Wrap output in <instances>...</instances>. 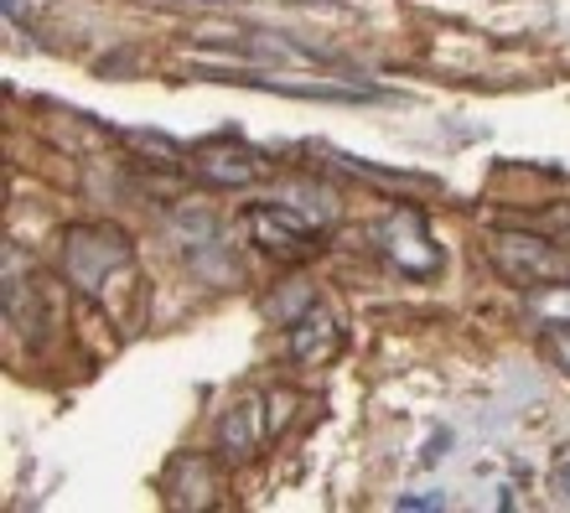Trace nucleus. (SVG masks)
<instances>
[{"label": "nucleus", "instance_id": "f257e3e1", "mask_svg": "<svg viewBox=\"0 0 570 513\" xmlns=\"http://www.w3.org/2000/svg\"><path fill=\"white\" fill-rule=\"evenodd\" d=\"M58 255L68 286L99 302L105 312L115 306V290L136 286V249L115 224H73L58 239Z\"/></svg>", "mask_w": 570, "mask_h": 513}, {"label": "nucleus", "instance_id": "f03ea898", "mask_svg": "<svg viewBox=\"0 0 570 513\" xmlns=\"http://www.w3.org/2000/svg\"><path fill=\"white\" fill-rule=\"evenodd\" d=\"M488 255H493L498 275L519 290H534V286H550L566 275V249L550 244L544 234H529V228H493L488 239Z\"/></svg>", "mask_w": 570, "mask_h": 513}, {"label": "nucleus", "instance_id": "7ed1b4c3", "mask_svg": "<svg viewBox=\"0 0 570 513\" xmlns=\"http://www.w3.org/2000/svg\"><path fill=\"white\" fill-rule=\"evenodd\" d=\"M244 234L275 259H306L322 249V228L291 203H249L244 208Z\"/></svg>", "mask_w": 570, "mask_h": 513}, {"label": "nucleus", "instance_id": "20e7f679", "mask_svg": "<svg viewBox=\"0 0 570 513\" xmlns=\"http://www.w3.org/2000/svg\"><path fill=\"white\" fill-rule=\"evenodd\" d=\"M379 249H384V259H390L405 280H431V275H441V265H446V255H441V244H435L421 208H394L390 218H384V228H379Z\"/></svg>", "mask_w": 570, "mask_h": 513}, {"label": "nucleus", "instance_id": "39448f33", "mask_svg": "<svg viewBox=\"0 0 570 513\" xmlns=\"http://www.w3.org/2000/svg\"><path fill=\"white\" fill-rule=\"evenodd\" d=\"M193 171L208 187H255L265 177V156L255 146H244L239 136H213V140H197L193 146Z\"/></svg>", "mask_w": 570, "mask_h": 513}, {"label": "nucleus", "instance_id": "423d86ee", "mask_svg": "<svg viewBox=\"0 0 570 513\" xmlns=\"http://www.w3.org/2000/svg\"><path fill=\"white\" fill-rule=\"evenodd\" d=\"M271 436V394H239L218 415V456L224 462H255Z\"/></svg>", "mask_w": 570, "mask_h": 513}, {"label": "nucleus", "instance_id": "0eeeda50", "mask_svg": "<svg viewBox=\"0 0 570 513\" xmlns=\"http://www.w3.org/2000/svg\"><path fill=\"white\" fill-rule=\"evenodd\" d=\"M285 343H291V358L296 363L322 368V363L337 358V347H343V327H337V317H332L327 306L306 302L296 317L285 322Z\"/></svg>", "mask_w": 570, "mask_h": 513}, {"label": "nucleus", "instance_id": "6e6552de", "mask_svg": "<svg viewBox=\"0 0 570 513\" xmlns=\"http://www.w3.org/2000/svg\"><path fill=\"white\" fill-rule=\"evenodd\" d=\"M161 487H166V503H171V509H208V503H218L213 493H224V483H218V467H213L203 452L177 456Z\"/></svg>", "mask_w": 570, "mask_h": 513}, {"label": "nucleus", "instance_id": "1a4fd4ad", "mask_svg": "<svg viewBox=\"0 0 570 513\" xmlns=\"http://www.w3.org/2000/svg\"><path fill=\"white\" fill-rule=\"evenodd\" d=\"M218 83H244V89H275L291 99H332V105H353V99H374V89H332V83H285V78H259L249 68H228V73H203Z\"/></svg>", "mask_w": 570, "mask_h": 513}, {"label": "nucleus", "instance_id": "9d476101", "mask_svg": "<svg viewBox=\"0 0 570 513\" xmlns=\"http://www.w3.org/2000/svg\"><path fill=\"white\" fill-rule=\"evenodd\" d=\"M524 306L544 322V327H570V286H566V275L550 280V286L524 290Z\"/></svg>", "mask_w": 570, "mask_h": 513}, {"label": "nucleus", "instance_id": "9b49d317", "mask_svg": "<svg viewBox=\"0 0 570 513\" xmlns=\"http://www.w3.org/2000/svg\"><path fill=\"white\" fill-rule=\"evenodd\" d=\"M125 140H130V146H140V151H146V156H161L166 167H181V161H193V156L181 151L177 140H166V136H150V130H125Z\"/></svg>", "mask_w": 570, "mask_h": 513}, {"label": "nucleus", "instance_id": "f8f14e48", "mask_svg": "<svg viewBox=\"0 0 570 513\" xmlns=\"http://www.w3.org/2000/svg\"><path fill=\"white\" fill-rule=\"evenodd\" d=\"M544 347H550V358L570 374V327H550V333H544Z\"/></svg>", "mask_w": 570, "mask_h": 513}, {"label": "nucleus", "instance_id": "ddd939ff", "mask_svg": "<svg viewBox=\"0 0 570 513\" xmlns=\"http://www.w3.org/2000/svg\"><path fill=\"white\" fill-rule=\"evenodd\" d=\"M394 509L405 513H421V509H446V493H400V503Z\"/></svg>", "mask_w": 570, "mask_h": 513}, {"label": "nucleus", "instance_id": "4468645a", "mask_svg": "<svg viewBox=\"0 0 570 513\" xmlns=\"http://www.w3.org/2000/svg\"><path fill=\"white\" fill-rule=\"evenodd\" d=\"M441 452H446V436H431V446H425V452H421V462H425V467H431V462H435V456H441Z\"/></svg>", "mask_w": 570, "mask_h": 513}, {"label": "nucleus", "instance_id": "2eb2a0df", "mask_svg": "<svg viewBox=\"0 0 570 513\" xmlns=\"http://www.w3.org/2000/svg\"><path fill=\"white\" fill-rule=\"evenodd\" d=\"M556 483H560V493H570V452L560 456V467H556Z\"/></svg>", "mask_w": 570, "mask_h": 513}, {"label": "nucleus", "instance_id": "dca6fc26", "mask_svg": "<svg viewBox=\"0 0 570 513\" xmlns=\"http://www.w3.org/2000/svg\"><path fill=\"white\" fill-rule=\"evenodd\" d=\"M560 224H566V228H570V213H560Z\"/></svg>", "mask_w": 570, "mask_h": 513}]
</instances>
